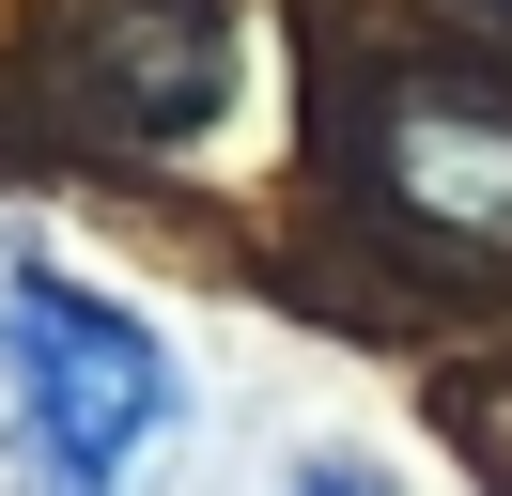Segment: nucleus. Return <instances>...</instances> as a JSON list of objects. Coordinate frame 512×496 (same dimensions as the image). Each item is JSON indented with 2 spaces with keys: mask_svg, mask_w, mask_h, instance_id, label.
I'll list each match as a JSON object with an SVG mask.
<instances>
[{
  "mask_svg": "<svg viewBox=\"0 0 512 496\" xmlns=\"http://www.w3.org/2000/svg\"><path fill=\"white\" fill-rule=\"evenodd\" d=\"M280 496H388V481H373V465H342V450H311V465H295Z\"/></svg>",
  "mask_w": 512,
  "mask_h": 496,
  "instance_id": "20e7f679",
  "label": "nucleus"
},
{
  "mask_svg": "<svg viewBox=\"0 0 512 496\" xmlns=\"http://www.w3.org/2000/svg\"><path fill=\"white\" fill-rule=\"evenodd\" d=\"M481 16H512V0H481Z\"/></svg>",
  "mask_w": 512,
  "mask_h": 496,
  "instance_id": "39448f33",
  "label": "nucleus"
},
{
  "mask_svg": "<svg viewBox=\"0 0 512 496\" xmlns=\"http://www.w3.org/2000/svg\"><path fill=\"white\" fill-rule=\"evenodd\" d=\"M388 202L450 248H512V93L466 78H419L388 109Z\"/></svg>",
  "mask_w": 512,
  "mask_h": 496,
  "instance_id": "7ed1b4c3",
  "label": "nucleus"
},
{
  "mask_svg": "<svg viewBox=\"0 0 512 496\" xmlns=\"http://www.w3.org/2000/svg\"><path fill=\"white\" fill-rule=\"evenodd\" d=\"M78 93H94V124L202 140L233 109V0H109L78 31Z\"/></svg>",
  "mask_w": 512,
  "mask_h": 496,
  "instance_id": "f03ea898",
  "label": "nucleus"
},
{
  "mask_svg": "<svg viewBox=\"0 0 512 496\" xmlns=\"http://www.w3.org/2000/svg\"><path fill=\"white\" fill-rule=\"evenodd\" d=\"M171 341L125 295L0 248V481L16 496H125L171 434Z\"/></svg>",
  "mask_w": 512,
  "mask_h": 496,
  "instance_id": "f257e3e1",
  "label": "nucleus"
}]
</instances>
